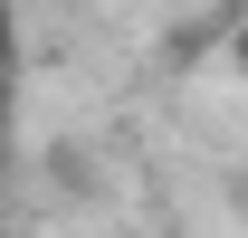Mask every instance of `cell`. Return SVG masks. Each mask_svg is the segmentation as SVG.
<instances>
[{
  "label": "cell",
  "instance_id": "obj_1",
  "mask_svg": "<svg viewBox=\"0 0 248 238\" xmlns=\"http://www.w3.org/2000/svg\"><path fill=\"white\" fill-rule=\"evenodd\" d=\"M10 124H19V19L0 0V162H10Z\"/></svg>",
  "mask_w": 248,
  "mask_h": 238
},
{
  "label": "cell",
  "instance_id": "obj_2",
  "mask_svg": "<svg viewBox=\"0 0 248 238\" xmlns=\"http://www.w3.org/2000/svg\"><path fill=\"white\" fill-rule=\"evenodd\" d=\"M239 67H248V19H239Z\"/></svg>",
  "mask_w": 248,
  "mask_h": 238
}]
</instances>
